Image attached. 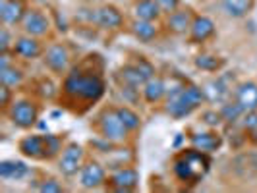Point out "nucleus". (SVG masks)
Instances as JSON below:
<instances>
[{"mask_svg": "<svg viewBox=\"0 0 257 193\" xmlns=\"http://www.w3.org/2000/svg\"><path fill=\"white\" fill-rule=\"evenodd\" d=\"M168 27L176 33H184L190 26V14L188 12H174L168 20Z\"/></svg>", "mask_w": 257, "mask_h": 193, "instance_id": "obj_25", "label": "nucleus"}, {"mask_svg": "<svg viewBox=\"0 0 257 193\" xmlns=\"http://www.w3.org/2000/svg\"><path fill=\"white\" fill-rule=\"evenodd\" d=\"M39 191H43V193H60V191H62V185H58L54 180L43 181V183L39 185Z\"/></svg>", "mask_w": 257, "mask_h": 193, "instance_id": "obj_32", "label": "nucleus"}, {"mask_svg": "<svg viewBox=\"0 0 257 193\" xmlns=\"http://www.w3.org/2000/svg\"><path fill=\"white\" fill-rule=\"evenodd\" d=\"M118 77L128 87H140V85H145L153 77V66L149 64V62H145V60H140L138 64L134 66H124L118 72Z\"/></svg>", "mask_w": 257, "mask_h": 193, "instance_id": "obj_4", "label": "nucleus"}, {"mask_svg": "<svg viewBox=\"0 0 257 193\" xmlns=\"http://www.w3.org/2000/svg\"><path fill=\"white\" fill-rule=\"evenodd\" d=\"M47 66L52 72H64L68 64H70V54L62 45H54L47 51Z\"/></svg>", "mask_w": 257, "mask_h": 193, "instance_id": "obj_11", "label": "nucleus"}, {"mask_svg": "<svg viewBox=\"0 0 257 193\" xmlns=\"http://www.w3.org/2000/svg\"><path fill=\"white\" fill-rule=\"evenodd\" d=\"M220 135L217 133H195L192 135V145L195 149L203 151V153H211V151H217L220 147Z\"/></svg>", "mask_w": 257, "mask_h": 193, "instance_id": "obj_17", "label": "nucleus"}, {"mask_svg": "<svg viewBox=\"0 0 257 193\" xmlns=\"http://www.w3.org/2000/svg\"><path fill=\"white\" fill-rule=\"evenodd\" d=\"M101 131H103L104 139L112 143H120L126 139V124L122 122V118L118 116V112H106L101 120Z\"/></svg>", "mask_w": 257, "mask_h": 193, "instance_id": "obj_5", "label": "nucleus"}, {"mask_svg": "<svg viewBox=\"0 0 257 193\" xmlns=\"http://www.w3.org/2000/svg\"><path fill=\"white\" fill-rule=\"evenodd\" d=\"M64 91L85 101H97L103 97L104 83L99 76H83L81 72H74L64 81Z\"/></svg>", "mask_w": 257, "mask_h": 193, "instance_id": "obj_3", "label": "nucleus"}, {"mask_svg": "<svg viewBox=\"0 0 257 193\" xmlns=\"http://www.w3.org/2000/svg\"><path fill=\"white\" fill-rule=\"evenodd\" d=\"M26 6L22 0H2L0 2V18L6 24H18L26 16Z\"/></svg>", "mask_w": 257, "mask_h": 193, "instance_id": "obj_9", "label": "nucleus"}, {"mask_svg": "<svg viewBox=\"0 0 257 193\" xmlns=\"http://www.w3.org/2000/svg\"><path fill=\"white\" fill-rule=\"evenodd\" d=\"M157 4H159L161 10H165V12H174V10L178 8L180 0H157Z\"/></svg>", "mask_w": 257, "mask_h": 193, "instance_id": "obj_33", "label": "nucleus"}, {"mask_svg": "<svg viewBox=\"0 0 257 193\" xmlns=\"http://www.w3.org/2000/svg\"><path fill=\"white\" fill-rule=\"evenodd\" d=\"M81 156H83L81 147H79V145H76V143H72V145H70V147L64 151L62 158H60V162H58L60 172H62L64 176H74V174H77Z\"/></svg>", "mask_w": 257, "mask_h": 193, "instance_id": "obj_7", "label": "nucleus"}, {"mask_svg": "<svg viewBox=\"0 0 257 193\" xmlns=\"http://www.w3.org/2000/svg\"><path fill=\"white\" fill-rule=\"evenodd\" d=\"M244 108H242V104L238 103H228L222 106V110H220V116H222V120H226V122H234V120H238V118H242L244 116Z\"/></svg>", "mask_w": 257, "mask_h": 193, "instance_id": "obj_27", "label": "nucleus"}, {"mask_svg": "<svg viewBox=\"0 0 257 193\" xmlns=\"http://www.w3.org/2000/svg\"><path fill=\"white\" fill-rule=\"evenodd\" d=\"M10 118L16 126L20 128H31L37 122V108L29 101H20L12 106L10 110Z\"/></svg>", "mask_w": 257, "mask_h": 193, "instance_id": "obj_6", "label": "nucleus"}, {"mask_svg": "<svg viewBox=\"0 0 257 193\" xmlns=\"http://www.w3.org/2000/svg\"><path fill=\"white\" fill-rule=\"evenodd\" d=\"M203 93H205V97L211 103H222V101L226 99L228 89H226V85H224L220 79H217V81L207 83V87L203 89Z\"/></svg>", "mask_w": 257, "mask_h": 193, "instance_id": "obj_23", "label": "nucleus"}, {"mask_svg": "<svg viewBox=\"0 0 257 193\" xmlns=\"http://www.w3.org/2000/svg\"><path fill=\"white\" fill-rule=\"evenodd\" d=\"M205 93L203 89L195 87V85H188V87H178L170 93L168 97V114L172 118H184V116L192 114L193 110L203 103Z\"/></svg>", "mask_w": 257, "mask_h": 193, "instance_id": "obj_2", "label": "nucleus"}, {"mask_svg": "<svg viewBox=\"0 0 257 193\" xmlns=\"http://www.w3.org/2000/svg\"><path fill=\"white\" fill-rule=\"evenodd\" d=\"M20 151L31 156V158H39L45 154V135H29L20 143Z\"/></svg>", "mask_w": 257, "mask_h": 193, "instance_id": "obj_16", "label": "nucleus"}, {"mask_svg": "<svg viewBox=\"0 0 257 193\" xmlns=\"http://www.w3.org/2000/svg\"><path fill=\"white\" fill-rule=\"evenodd\" d=\"M79 181H81V185H83V187H87V189L99 187V185L104 181L103 166H101V164H97V162H89V164H85L83 170H81Z\"/></svg>", "mask_w": 257, "mask_h": 193, "instance_id": "obj_10", "label": "nucleus"}, {"mask_svg": "<svg viewBox=\"0 0 257 193\" xmlns=\"http://www.w3.org/2000/svg\"><path fill=\"white\" fill-rule=\"evenodd\" d=\"M253 0H222V8L230 18H244L251 10Z\"/></svg>", "mask_w": 257, "mask_h": 193, "instance_id": "obj_22", "label": "nucleus"}, {"mask_svg": "<svg viewBox=\"0 0 257 193\" xmlns=\"http://www.w3.org/2000/svg\"><path fill=\"white\" fill-rule=\"evenodd\" d=\"M159 10L161 6L157 4V0H140L136 6H134V14L138 20H145V22H153L159 18Z\"/></svg>", "mask_w": 257, "mask_h": 193, "instance_id": "obj_19", "label": "nucleus"}, {"mask_svg": "<svg viewBox=\"0 0 257 193\" xmlns=\"http://www.w3.org/2000/svg\"><path fill=\"white\" fill-rule=\"evenodd\" d=\"M8 101H10V87L8 85H2V89H0V104L6 106Z\"/></svg>", "mask_w": 257, "mask_h": 193, "instance_id": "obj_37", "label": "nucleus"}, {"mask_svg": "<svg viewBox=\"0 0 257 193\" xmlns=\"http://www.w3.org/2000/svg\"><path fill=\"white\" fill-rule=\"evenodd\" d=\"M8 47H10V35H8L6 29H2V31H0V51L6 52Z\"/></svg>", "mask_w": 257, "mask_h": 193, "instance_id": "obj_36", "label": "nucleus"}, {"mask_svg": "<svg viewBox=\"0 0 257 193\" xmlns=\"http://www.w3.org/2000/svg\"><path fill=\"white\" fill-rule=\"evenodd\" d=\"M211 160L203 151L199 149H190L186 153H182L176 160H174V172L182 181L188 183H197L199 180L205 178V174L209 172Z\"/></svg>", "mask_w": 257, "mask_h": 193, "instance_id": "obj_1", "label": "nucleus"}, {"mask_svg": "<svg viewBox=\"0 0 257 193\" xmlns=\"http://www.w3.org/2000/svg\"><path fill=\"white\" fill-rule=\"evenodd\" d=\"M24 29L29 35H45L49 31V20L37 10H31L24 16Z\"/></svg>", "mask_w": 257, "mask_h": 193, "instance_id": "obj_12", "label": "nucleus"}, {"mask_svg": "<svg viewBox=\"0 0 257 193\" xmlns=\"http://www.w3.org/2000/svg\"><path fill=\"white\" fill-rule=\"evenodd\" d=\"M14 51L18 52L20 56H24V58H37L39 54H41V47H39V43L35 39L22 37L16 41Z\"/></svg>", "mask_w": 257, "mask_h": 193, "instance_id": "obj_20", "label": "nucleus"}, {"mask_svg": "<svg viewBox=\"0 0 257 193\" xmlns=\"http://www.w3.org/2000/svg\"><path fill=\"white\" fill-rule=\"evenodd\" d=\"M27 172L26 162H20V160H2L0 162V178L4 180H22Z\"/></svg>", "mask_w": 257, "mask_h": 193, "instance_id": "obj_15", "label": "nucleus"}, {"mask_svg": "<svg viewBox=\"0 0 257 193\" xmlns=\"http://www.w3.org/2000/svg\"><path fill=\"white\" fill-rule=\"evenodd\" d=\"M58 151H60V139L56 135H45V154L54 156Z\"/></svg>", "mask_w": 257, "mask_h": 193, "instance_id": "obj_30", "label": "nucleus"}, {"mask_svg": "<svg viewBox=\"0 0 257 193\" xmlns=\"http://www.w3.org/2000/svg\"><path fill=\"white\" fill-rule=\"evenodd\" d=\"M134 33H136V37L142 39V41H151V39L157 35V27L151 24V22H145V20H138L136 24H134Z\"/></svg>", "mask_w": 257, "mask_h": 193, "instance_id": "obj_24", "label": "nucleus"}, {"mask_svg": "<svg viewBox=\"0 0 257 193\" xmlns=\"http://www.w3.org/2000/svg\"><path fill=\"white\" fill-rule=\"evenodd\" d=\"M242 126L247 131H255L257 129V110H245L242 116Z\"/></svg>", "mask_w": 257, "mask_h": 193, "instance_id": "obj_31", "label": "nucleus"}, {"mask_svg": "<svg viewBox=\"0 0 257 193\" xmlns=\"http://www.w3.org/2000/svg\"><path fill=\"white\" fill-rule=\"evenodd\" d=\"M165 83H163V79H157V77H151L147 83H145V87H143V95H145V101H149V103H157V101H161L163 97H165Z\"/></svg>", "mask_w": 257, "mask_h": 193, "instance_id": "obj_21", "label": "nucleus"}, {"mask_svg": "<svg viewBox=\"0 0 257 193\" xmlns=\"http://www.w3.org/2000/svg\"><path fill=\"white\" fill-rule=\"evenodd\" d=\"M195 66L205 70V72H217L220 66H222V60H219L217 56H209V54H201L195 58Z\"/></svg>", "mask_w": 257, "mask_h": 193, "instance_id": "obj_28", "label": "nucleus"}, {"mask_svg": "<svg viewBox=\"0 0 257 193\" xmlns=\"http://www.w3.org/2000/svg\"><path fill=\"white\" fill-rule=\"evenodd\" d=\"M22 79H24L22 72L16 70V68H4V70H0V81H2V85L16 87V85L22 83Z\"/></svg>", "mask_w": 257, "mask_h": 193, "instance_id": "obj_26", "label": "nucleus"}, {"mask_svg": "<svg viewBox=\"0 0 257 193\" xmlns=\"http://www.w3.org/2000/svg\"><path fill=\"white\" fill-rule=\"evenodd\" d=\"M215 33V24L205 16H197L192 22V39L195 43H201Z\"/></svg>", "mask_w": 257, "mask_h": 193, "instance_id": "obj_14", "label": "nucleus"}, {"mask_svg": "<svg viewBox=\"0 0 257 193\" xmlns=\"http://www.w3.org/2000/svg\"><path fill=\"white\" fill-rule=\"evenodd\" d=\"M95 20L101 27H106V29H114V27L122 26V14L118 12L112 6H104L99 12L95 14Z\"/></svg>", "mask_w": 257, "mask_h": 193, "instance_id": "obj_18", "label": "nucleus"}, {"mask_svg": "<svg viewBox=\"0 0 257 193\" xmlns=\"http://www.w3.org/2000/svg\"><path fill=\"white\" fill-rule=\"evenodd\" d=\"M116 112H118V116L122 118V122L126 124V128L128 129L140 128V116L136 114L134 110H130V108H118Z\"/></svg>", "mask_w": 257, "mask_h": 193, "instance_id": "obj_29", "label": "nucleus"}, {"mask_svg": "<svg viewBox=\"0 0 257 193\" xmlns=\"http://www.w3.org/2000/svg\"><path fill=\"white\" fill-rule=\"evenodd\" d=\"M203 120H205V124H209V126H219L220 122H222V116H220V112L219 114L217 112H205Z\"/></svg>", "mask_w": 257, "mask_h": 193, "instance_id": "obj_34", "label": "nucleus"}, {"mask_svg": "<svg viewBox=\"0 0 257 193\" xmlns=\"http://www.w3.org/2000/svg\"><path fill=\"white\" fill-rule=\"evenodd\" d=\"M236 99L244 110H257V85L251 81L242 83L236 91Z\"/></svg>", "mask_w": 257, "mask_h": 193, "instance_id": "obj_13", "label": "nucleus"}, {"mask_svg": "<svg viewBox=\"0 0 257 193\" xmlns=\"http://www.w3.org/2000/svg\"><path fill=\"white\" fill-rule=\"evenodd\" d=\"M54 93H56V91H54V85H52L51 81H43V83H41V95H43V97L51 99V97H54Z\"/></svg>", "mask_w": 257, "mask_h": 193, "instance_id": "obj_35", "label": "nucleus"}, {"mask_svg": "<svg viewBox=\"0 0 257 193\" xmlns=\"http://www.w3.org/2000/svg\"><path fill=\"white\" fill-rule=\"evenodd\" d=\"M110 185H114L118 191H130L138 185L140 181V174L134 170V168H124V170H118L116 174L110 176Z\"/></svg>", "mask_w": 257, "mask_h": 193, "instance_id": "obj_8", "label": "nucleus"}]
</instances>
